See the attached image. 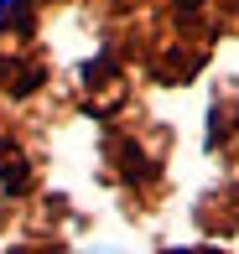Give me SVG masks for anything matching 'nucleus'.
I'll return each instance as SVG.
<instances>
[{
	"label": "nucleus",
	"mask_w": 239,
	"mask_h": 254,
	"mask_svg": "<svg viewBox=\"0 0 239 254\" xmlns=\"http://www.w3.org/2000/svg\"><path fill=\"white\" fill-rule=\"evenodd\" d=\"M88 254H125V249H88Z\"/></svg>",
	"instance_id": "1"
}]
</instances>
